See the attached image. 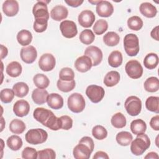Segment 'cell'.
Listing matches in <instances>:
<instances>
[{
  "instance_id": "cell-55",
  "label": "cell",
  "mask_w": 159,
  "mask_h": 159,
  "mask_svg": "<svg viewBox=\"0 0 159 159\" xmlns=\"http://www.w3.org/2000/svg\"><path fill=\"white\" fill-rule=\"evenodd\" d=\"M8 53V50L6 47L3 45H1V59L4 58Z\"/></svg>"
},
{
  "instance_id": "cell-17",
  "label": "cell",
  "mask_w": 159,
  "mask_h": 159,
  "mask_svg": "<svg viewBox=\"0 0 159 159\" xmlns=\"http://www.w3.org/2000/svg\"><path fill=\"white\" fill-rule=\"evenodd\" d=\"M30 111V105L29 102L24 99L17 101L13 106V112L18 117H24L27 116Z\"/></svg>"
},
{
  "instance_id": "cell-53",
  "label": "cell",
  "mask_w": 159,
  "mask_h": 159,
  "mask_svg": "<svg viewBox=\"0 0 159 159\" xmlns=\"http://www.w3.org/2000/svg\"><path fill=\"white\" fill-rule=\"evenodd\" d=\"M151 37L154 39L155 40H156L157 41L159 40V37H158V26H156L155 27H154L152 30L151 31L150 33Z\"/></svg>"
},
{
  "instance_id": "cell-22",
  "label": "cell",
  "mask_w": 159,
  "mask_h": 159,
  "mask_svg": "<svg viewBox=\"0 0 159 159\" xmlns=\"http://www.w3.org/2000/svg\"><path fill=\"white\" fill-rule=\"evenodd\" d=\"M48 93L45 89L36 88L32 93V99L33 101L38 104L41 105L47 102Z\"/></svg>"
},
{
  "instance_id": "cell-9",
  "label": "cell",
  "mask_w": 159,
  "mask_h": 159,
  "mask_svg": "<svg viewBox=\"0 0 159 159\" xmlns=\"http://www.w3.org/2000/svg\"><path fill=\"white\" fill-rule=\"evenodd\" d=\"M60 29L63 37L71 39L75 37L78 33L76 24L70 20H65L60 24Z\"/></svg>"
},
{
  "instance_id": "cell-18",
  "label": "cell",
  "mask_w": 159,
  "mask_h": 159,
  "mask_svg": "<svg viewBox=\"0 0 159 159\" xmlns=\"http://www.w3.org/2000/svg\"><path fill=\"white\" fill-rule=\"evenodd\" d=\"M92 66L93 63L91 58L86 55H83L78 57L75 62L76 69L81 73H85L89 71Z\"/></svg>"
},
{
  "instance_id": "cell-3",
  "label": "cell",
  "mask_w": 159,
  "mask_h": 159,
  "mask_svg": "<svg viewBox=\"0 0 159 159\" xmlns=\"http://www.w3.org/2000/svg\"><path fill=\"white\" fill-rule=\"evenodd\" d=\"M48 138L47 132L42 129H30L25 134V139L27 142L32 145H38L44 143Z\"/></svg>"
},
{
  "instance_id": "cell-15",
  "label": "cell",
  "mask_w": 159,
  "mask_h": 159,
  "mask_svg": "<svg viewBox=\"0 0 159 159\" xmlns=\"http://www.w3.org/2000/svg\"><path fill=\"white\" fill-rule=\"evenodd\" d=\"M97 14L102 17H108L111 16L114 12L112 4L107 1H100L96 7Z\"/></svg>"
},
{
  "instance_id": "cell-52",
  "label": "cell",
  "mask_w": 159,
  "mask_h": 159,
  "mask_svg": "<svg viewBox=\"0 0 159 159\" xmlns=\"http://www.w3.org/2000/svg\"><path fill=\"white\" fill-rule=\"evenodd\" d=\"M109 157L108 155L102 151H98L96 152L94 155L93 156V159H99V158H102V159H108Z\"/></svg>"
},
{
  "instance_id": "cell-45",
  "label": "cell",
  "mask_w": 159,
  "mask_h": 159,
  "mask_svg": "<svg viewBox=\"0 0 159 159\" xmlns=\"http://www.w3.org/2000/svg\"><path fill=\"white\" fill-rule=\"evenodd\" d=\"M14 92L13 89L9 88H5L0 92V98L2 102L9 103L11 102L14 97Z\"/></svg>"
},
{
  "instance_id": "cell-21",
  "label": "cell",
  "mask_w": 159,
  "mask_h": 159,
  "mask_svg": "<svg viewBox=\"0 0 159 159\" xmlns=\"http://www.w3.org/2000/svg\"><path fill=\"white\" fill-rule=\"evenodd\" d=\"M48 106L53 109H60L63 106V99L58 93H51L47 97Z\"/></svg>"
},
{
  "instance_id": "cell-48",
  "label": "cell",
  "mask_w": 159,
  "mask_h": 159,
  "mask_svg": "<svg viewBox=\"0 0 159 159\" xmlns=\"http://www.w3.org/2000/svg\"><path fill=\"white\" fill-rule=\"evenodd\" d=\"M22 157L25 159L37 158V152L34 148L27 147L22 152Z\"/></svg>"
},
{
  "instance_id": "cell-8",
  "label": "cell",
  "mask_w": 159,
  "mask_h": 159,
  "mask_svg": "<svg viewBox=\"0 0 159 159\" xmlns=\"http://www.w3.org/2000/svg\"><path fill=\"white\" fill-rule=\"evenodd\" d=\"M86 94L92 102L98 103L103 99L105 91L102 87L91 84L87 87L86 89Z\"/></svg>"
},
{
  "instance_id": "cell-34",
  "label": "cell",
  "mask_w": 159,
  "mask_h": 159,
  "mask_svg": "<svg viewBox=\"0 0 159 159\" xmlns=\"http://www.w3.org/2000/svg\"><path fill=\"white\" fill-rule=\"evenodd\" d=\"M7 147L13 151L19 150L22 146V139L16 135H12L7 139Z\"/></svg>"
},
{
  "instance_id": "cell-40",
  "label": "cell",
  "mask_w": 159,
  "mask_h": 159,
  "mask_svg": "<svg viewBox=\"0 0 159 159\" xmlns=\"http://www.w3.org/2000/svg\"><path fill=\"white\" fill-rule=\"evenodd\" d=\"M127 25L130 29L138 31L143 27V20L140 17L134 16L128 19Z\"/></svg>"
},
{
  "instance_id": "cell-6",
  "label": "cell",
  "mask_w": 159,
  "mask_h": 159,
  "mask_svg": "<svg viewBox=\"0 0 159 159\" xmlns=\"http://www.w3.org/2000/svg\"><path fill=\"white\" fill-rule=\"evenodd\" d=\"M124 107L130 116H136L141 112L142 101L138 97L131 96L126 99L124 102Z\"/></svg>"
},
{
  "instance_id": "cell-25",
  "label": "cell",
  "mask_w": 159,
  "mask_h": 159,
  "mask_svg": "<svg viewBox=\"0 0 159 159\" xmlns=\"http://www.w3.org/2000/svg\"><path fill=\"white\" fill-rule=\"evenodd\" d=\"M130 128L134 134L138 135L145 132L147 129V125L144 120L140 119H138L132 121L130 123Z\"/></svg>"
},
{
  "instance_id": "cell-20",
  "label": "cell",
  "mask_w": 159,
  "mask_h": 159,
  "mask_svg": "<svg viewBox=\"0 0 159 159\" xmlns=\"http://www.w3.org/2000/svg\"><path fill=\"white\" fill-rule=\"evenodd\" d=\"M68 9L62 5H57L52 8L50 11V17L56 21H60L67 17Z\"/></svg>"
},
{
  "instance_id": "cell-1",
  "label": "cell",
  "mask_w": 159,
  "mask_h": 159,
  "mask_svg": "<svg viewBox=\"0 0 159 159\" xmlns=\"http://www.w3.org/2000/svg\"><path fill=\"white\" fill-rule=\"evenodd\" d=\"M50 2V1H38L33 7L32 12L35 17L33 28L36 32H43L47 28L50 16L47 4Z\"/></svg>"
},
{
  "instance_id": "cell-23",
  "label": "cell",
  "mask_w": 159,
  "mask_h": 159,
  "mask_svg": "<svg viewBox=\"0 0 159 159\" xmlns=\"http://www.w3.org/2000/svg\"><path fill=\"white\" fill-rule=\"evenodd\" d=\"M139 10L140 13L146 17H154L157 14V9L156 7L150 2H143L140 5Z\"/></svg>"
},
{
  "instance_id": "cell-50",
  "label": "cell",
  "mask_w": 159,
  "mask_h": 159,
  "mask_svg": "<svg viewBox=\"0 0 159 159\" xmlns=\"http://www.w3.org/2000/svg\"><path fill=\"white\" fill-rule=\"evenodd\" d=\"M150 127L155 130H159V116L157 115L153 117L150 121Z\"/></svg>"
},
{
  "instance_id": "cell-31",
  "label": "cell",
  "mask_w": 159,
  "mask_h": 159,
  "mask_svg": "<svg viewBox=\"0 0 159 159\" xmlns=\"http://www.w3.org/2000/svg\"><path fill=\"white\" fill-rule=\"evenodd\" d=\"M117 142L122 146H127L132 141V135L127 131H122L119 132L116 137Z\"/></svg>"
},
{
  "instance_id": "cell-27",
  "label": "cell",
  "mask_w": 159,
  "mask_h": 159,
  "mask_svg": "<svg viewBox=\"0 0 159 159\" xmlns=\"http://www.w3.org/2000/svg\"><path fill=\"white\" fill-rule=\"evenodd\" d=\"M17 40L20 45L26 46L31 43L32 40V35L28 30L22 29L18 32L17 35Z\"/></svg>"
},
{
  "instance_id": "cell-26",
  "label": "cell",
  "mask_w": 159,
  "mask_h": 159,
  "mask_svg": "<svg viewBox=\"0 0 159 159\" xmlns=\"http://www.w3.org/2000/svg\"><path fill=\"white\" fill-rule=\"evenodd\" d=\"M22 68L21 65L16 61L9 63L6 69L7 74L12 78H16L20 76L22 73Z\"/></svg>"
},
{
  "instance_id": "cell-38",
  "label": "cell",
  "mask_w": 159,
  "mask_h": 159,
  "mask_svg": "<svg viewBox=\"0 0 159 159\" xmlns=\"http://www.w3.org/2000/svg\"><path fill=\"white\" fill-rule=\"evenodd\" d=\"M146 108L157 114L159 112V98L157 96H150L145 101Z\"/></svg>"
},
{
  "instance_id": "cell-39",
  "label": "cell",
  "mask_w": 159,
  "mask_h": 159,
  "mask_svg": "<svg viewBox=\"0 0 159 159\" xmlns=\"http://www.w3.org/2000/svg\"><path fill=\"white\" fill-rule=\"evenodd\" d=\"M80 40L81 42L85 45H90L92 43L95 39V35L90 29L83 30L80 35Z\"/></svg>"
},
{
  "instance_id": "cell-43",
  "label": "cell",
  "mask_w": 159,
  "mask_h": 159,
  "mask_svg": "<svg viewBox=\"0 0 159 159\" xmlns=\"http://www.w3.org/2000/svg\"><path fill=\"white\" fill-rule=\"evenodd\" d=\"M92 135L98 140H103L107 135V131L106 128L101 125L94 126L92 129Z\"/></svg>"
},
{
  "instance_id": "cell-32",
  "label": "cell",
  "mask_w": 159,
  "mask_h": 159,
  "mask_svg": "<svg viewBox=\"0 0 159 159\" xmlns=\"http://www.w3.org/2000/svg\"><path fill=\"white\" fill-rule=\"evenodd\" d=\"M33 81L35 86L40 89H45L50 84V80L48 77L42 73L35 75L33 78Z\"/></svg>"
},
{
  "instance_id": "cell-10",
  "label": "cell",
  "mask_w": 159,
  "mask_h": 159,
  "mask_svg": "<svg viewBox=\"0 0 159 159\" xmlns=\"http://www.w3.org/2000/svg\"><path fill=\"white\" fill-rule=\"evenodd\" d=\"M56 64L54 56L51 53H44L39 58V68L43 71H50L52 70Z\"/></svg>"
},
{
  "instance_id": "cell-11",
  "label": "cell",
  "mask_w": 159,
  "mask_h": 159,
  "mask_svg": "<svg viewBox=\"0 0 159 159\" xmlns=\"http://www.w3.org/2000/svg\"><path fill=\"white\" fill-rule=\"evenodd\" d=\"M84 55L89 57L93 63V66L98 65L102 60V52L101 50L96 46L90 45L84 51Z\"/></svg>"
},
{
  "instance_id": "cell-24",
  "label": "cell",
  "mask_w": 159,
  "mask_h": 159,
  "mask_svg": "<svg viewBox=\"0 0 159 159\" xmlns=\"http://www.w3.org/2000/svg\"><path fill=\"white\" fill-rule=\"evenodd\" d=\"M120 81V75L116 71L108 72L104 78V84L107 87H112L116 85Z\"/></svg>"
},
{
  "instance_id": "cell-5",
  "label": "cell",
  "mask_w": 159,
  "mask_h": 159,
  "mask_svg": "<svg viewBox=\"0 0 159 159\" xmlns=\"http://www.w3.org/2000/svg\"><path fill=\"white\" fill-rule=\"evenodd\" d=\"M67 104L71 111L75 113H80L84 109L85 100L81 94L75 93L68 97Z\"/></svg>"
},
{
  "instance_id": "cell-46",
  "label": "cell",
  "mask_w": 159,
  "mask_h": 159,
  "mask_svg": "<svg viewBox=\"0 0 159 159\" xmlns=\"http://www.w3.org/2000/svg\"><path fill=\"white\" fill-rule=\"evenodd\" d=\"M55 158V152L52 148H45L37 152V158L39 159H54Z\"/></svg>"
},
{
  "instance_id": "cell-37",
  "label": "cell",
  "mask_w": 159,
  "mask_h": 159,
  "mask_svg": "<svg viewBox=\"0 0 159 159\" xmlns=\"http://www.w3.org/2000/svg\"><path fill=\"white\" fill-rule=\"evenodd\" d=\"M111 124L117 129H121L126 125V119L124 115L121 112H117L112 116L111 119Z\"/></svg>"
},
{
  "instance_id": "cell-56",
  "label": "cell",
  "mask_w": 159,
  "mask_h": 159,
  "mask_svg": "<svg viewBox=\"0 0 159 159\" xmlns=\"http://www.w3.org/2000/svg\"><path fill=\"white\" fill-rule=\"evenodd\" d=\"M101 1V0H100ZM100 1H88V2H89V3H91V4H96V5H97L99 2H100Z\"/></svg>"
},
{
  "instance_id": "cell-54",
  "label": "cell",
  "mask_w": 159,
  "mask_h": 159,
  "mask_svg": "<svg viewBox=\"0 0 159 159\" xmlns=\"http://www.w3.org/2000/svg\"><path fill=\"white\" fill-rule=\"evenodd\" d=\"M145 159H158L159 158L157 153L154 152H149L147 154V155L144 157Z\"/></svg>"
},
{
  "instance_id": "cell-41",
  "label": "cell",
  "mask_w": 159,
  "mask_h": 159,
  "mask_svg": "<svg viewBox=\"0 0 159 159\" xmlns=\"http://www.w3.org/2000/svg\"><path fill=\"white\" fill-rule=\"evenodd\" d=\"M57 86L60 91L65 93H68L72 91L75 88V81L74 80L70 81H65L59 79L57 81Z\"/></svg>"
},
{
  "instance_id": "cell-51",
  "label": "cell",
  "mask_w": 159,
  "mask_h": 159,
  "mask_svg": "<svg viewBox=\"0 0 159 159\" xmlns=\"http://www.w3.org/2000/svg\"><path fill=\"white\" fill-rule=\"evenodd\" d=\"M65 2L70 6L73 7H77L81 5L83 2V0H65Z\"/></svg>"
},
{
  "instance_id": "cell-12",
  "label": "cell",
  "mask_w": 159,
  "mask_h": 159,
  "mask_svg": "<svg viewBox=\"0 0 159 159\" xmlns=\"http://www.w3.org/2000/svg\"><path fill=\"white\" fill-rule=\"evenodd\" d=\"M22 60L27 64L32 63L37 57V52L36 48L32 45L22 47L20 53Z\"/></svg>"
},
{
  "instance_id": "cell-47",
  "label": "cell",
  "mask_w": 159,
  "mask_h": 159,
  "mask_svg": "<svg viewBox=\"0 0 159 159\" xmlns=\"http://www.w3.org/2000/svg\"><path fill=\"white\" fill-rule=\"evenodd\" d=\"M59 118H60L61 129L68 130L72 127L73 120L70 116L65 115L60 117Z\"/></svg>"
},
{
  "instance_id": "cell-13",
  "label": "cell",
  "mask_w": 159,
  "mask_h": 159,
  "mask_svg": "<svg viewBox=\"0 0 159 159\" xmlns=\"http://www.w3.org/2000/svg\"><path fill=\"white\" fill-rule=\"evenodd\" d=\"M80 25L83 27H90L95 20V15L90 10H84L80 12L78 17Z\"/></svg>"
},
{
  "instance_id": "cell-42",
  "label": "cell",
  "mask_w": 159,
  "mask_h": 159,
  "mask_svg": "<svg viewBox=\"0 0 159 159\" xmlns=\"http://www.w3.org/2000/svg\"><path fill=\"white\" fill-rule=\"evenodd\" d=\"M108 28V24L104 19H99L95 23L93 27L94 34L96 35H101L104 34Z\"/></svg>"
},
{
  "instance_id": "cell-30",
  "label": "cell",
  "mask_w": 159,
  "mask_h": 159,
  "mask_svg": "<svg viewBox=\"0 0 159 159\" xmlns=\"http://www.w3.org/2000/svg\"><path fill=\"white\" fill-rule=\"evenodd\" d=\"M25 123L17 119H14L9 124V130L11 132L15 134H20L25 130Z\"/></svg>"
},
{
  "instance_id": "cell-16",
  "label": "cell",
  "mask_w": 159,
  "mask_h": 159,
  "mask_svg": "<svg viewBox=\"0 0 159 159\" xmlns=\"http://www.w3.org/2000/svg\"><path fill=\"white\" fill-rule=\"evenodd\" d=\"M53 114V112L50 110L43 107H37L34 111L33 117L37 121L45 125Z\"/></svg>"
},
{
  "instance_id": "cell-2",
  "label": "cell",
  "mask_w": 159,
  "mask_h": 159,
  "mask_svg": "<svg viewBox=\"0 0 159 159\" xmlns=\"http://www.w3.org/2000/svg\"><path fill=\"white\" fill-rule=\"evenodd\" d=\"M137 136L132 141L130 145L131 152L136 155H142L150 146V140L147 135L144 133L137 135Z\"/></svg>"
},
{
  "instance_id": "cell-7",
  "label": "cell",
  "mask_w": 159,
  "mask_h": 159,
  "mask_svg": "<svg viewBox=\"0 0 159 159\" xmlns=\"http://www.w3.org/2000/svg\"><path fill=\"white\" fill-rule=\"evenodd\" d=\"M125 72L127 75L132 79L140 78L143 74V67L140 63L136 60L129 61L125 66Z\"/></svg>"
},
{
  "instance_id": "cell-28",
  "label": "cell",
  "mask_w": 159,
  "mask_h": 159,
  "mask_svg": "<svg viewBox=\"0 0 159 159\" xmlns=\"http://www.w3.org/2000/svg\"><path fill=\"white\" fill-rule=\"evenodd\" d=\"M123 58L122 53L118 50L112 51L108 57L109 65L114 68L119 67L122 63Z\"/></svg>"
},
{
  "instance_id": "cell-35",
  "label": "cell",
  "mask_w": 159,
  "mask_h": 159,
  "mask_svg": "<svg viewBox=\"0 0 159 159\" xmlns=\"http://www.w3.org/2000/svg\"><path fill=\"white\" fill-rule=\"evenodd\" d=\"M103 41L107 46H116L119 43L120 37L115 32H108L104 35Z\"/></svg>"
},
{
  "instance_id": "cell-33",
  "label": "cell",
  "mask_w": 159,
  "mask_h": 159,
  "mask_svg": "<svg viewBox=\"0 0 159 159\" xmlns=\"http://www.w3.org/2000/svg\"><path fill=\"white\" fill-rule=\"evenodd\" d=\"M12 89L14 92L15 96L18 98H23L25 96L29 91L28 85L24 82H18L14 84Z\"/></svg>"
},
{
  "instance_id": "cell-4",
  "label": "cell",
  "mask_w": 159,
  "mask_h": 159,
  "mask_svg": "<svg viewBox=\"0 0 159 159\" xmlns=\"http://www.w3.org/2000/svg\"><path fill=\"white\" fill-rule=\"evenodd\" d=\"M124 47L126 53L130 57L138 54L140 47L138 37L134 34H128L124 39Z\"/></svg>"
},
{
  "instance_id": "cell-14",
  "label": "cell",
  "mask_w": 159,
  "mask_h": 159,
  "mask_svg": "<svg viewBox=\"0 0 159 159\" xmlns=\"http://www.w3.org/2000/svg\"><path fill=\"white\" fill-rule=\"evenodd\" d=\"M93 151L85 144L79 143L75 147L73 150V155L76 159H88Z\"/></svg>"
},
{
  "instance_id": "cell-49",
  "label": "cell",
  "mask_w": 159,
  "mask_h": 159,
  "mask_svg": "<svg viewBox=\"0 0 159 159\" xmlns=\"http://www.w3.org/2000/svg\"><path fill=\"white\" fill-rule=\"evenodd\" d=\"M79 143H83L86 145L92 151H93L94 147V143L93 139L91 137L88 136L83 137L80 139V140L79 141Z\"/></svg>"
},
{
  "instance_id": "cell-44",
  "label": "cell",
  "mask_w": 159,
  "mask_h": 159,
  "mask_svg": "<svg viewBox=\"0 0 159 159\" xmlns=\"http://www.w3.org/2000/svg\"><path fill=\"white\" fill-rule=\"evenodd\" d=\"M75 73L73 70L68 67L63 68L59 73V79L65 81H70L74 80Z\"/></svg>"
},
{
  "instance_id": "cell-36",
  "label": "cell",
  "mask_w": 159,
  "mask_h": 159,
  "mask_svg": "<svg viewBox=\"0 0 159 159\" xmlns=\"http://www.w3.org/2000/svg\"><path fill=\"white\" fill-rule=\"evenodd\" d=\"M145 89L150 93H154L159 89V81L157 77L151 76L144 82Z\"/></svg>"
},
{
  "instance_id": "cell-29",
  "label": "cell",
  "mask_w": 159,
  "mask_h": 159,
  "mask_svg": "<svg viewBox=\"0 0 159 159\" xmlns=\"http://www.w3.org/2000/svg\"><path fill=\"white\" fill-rule=\"evenodd\" d=\"M158 64V57L155 53H148L143 60L145 67L149 70L155 68Z\"/></svg>"
},
{
  "instance_id": "cell-19",
  "label": "cell",
  "mask_w": 159,
  "mask_h": 159,
  "mask_svg": "<svg viewBox=\"0 0 159 159\" xmlns=\"http://www.w3.org/2000/svg\"><path fill=\"white\" fill-rule=\"evenodd\" d=\"M2 11L8 17H13L19 12V3L15 0H6L2 4Z\"/></svg>"
}]
</instances>
